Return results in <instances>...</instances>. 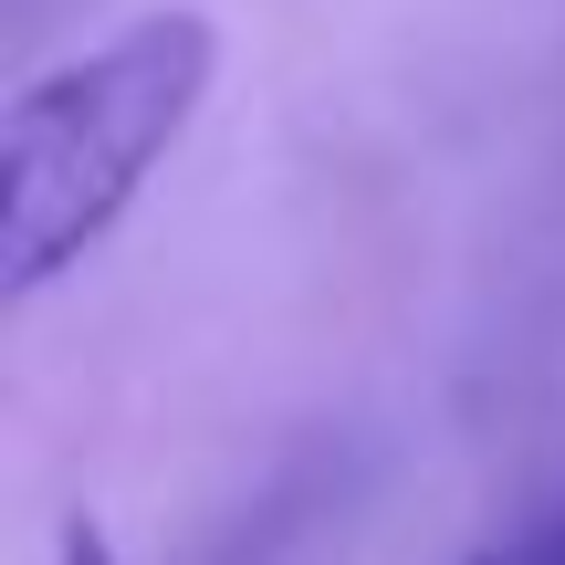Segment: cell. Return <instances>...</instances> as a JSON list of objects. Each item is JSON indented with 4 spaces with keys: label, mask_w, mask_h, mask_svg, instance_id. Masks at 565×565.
Listing matches in <instances>:
<instances>
[{
    "label": "cell",
    "mask_w": 565,
    "mask_h": 565,
    "mask_svg": "<svg viewBox=\"0 0 565 565\" xmlns=\"http://www.w3.org/2000/svg\"><path fill=\"white\" fill-rule=\"evenodd\" d=\"M210 74L221 32L200 11H147L116 42L21 84L0 116V294H42L137 210L158 158L189 137Z\"/></svg>",
    "instance_id": "1"
},
{
    "label": "cell",
    "mask_w": 565,
    "mask_h": 565,
    "mask_svg": "<svg viewBox=\"0 0 565 565\" xmlns=\"http://www.w3.org/2000/svg\"><path fill=\"white\" fill-rule=\"evenodd\" d=\"M471 565H565V492H555L545 513H534V524H513L503 545H482Z\"/></svg>",
    "instance_id": "2"
}]
</instances>
